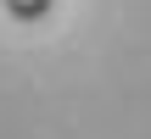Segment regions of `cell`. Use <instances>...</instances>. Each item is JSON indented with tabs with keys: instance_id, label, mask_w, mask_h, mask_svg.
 Here are the masks:
<instances>
[{
	"instance_id": "cell-1",
	"label": "cell",
	"mask_w": 151,
	"mask_h": 139,
	"mask_svg": "<svg viewBox=\"0 0 151 139\" xmlns=\"http://www.w3.org/2000/svg\"><path fill=\"white\" fill-rule=\"evenodd\" d=\"M45 6H50V0H11V11H17V17H39Z\"/></svg>"
}]
</instances>
